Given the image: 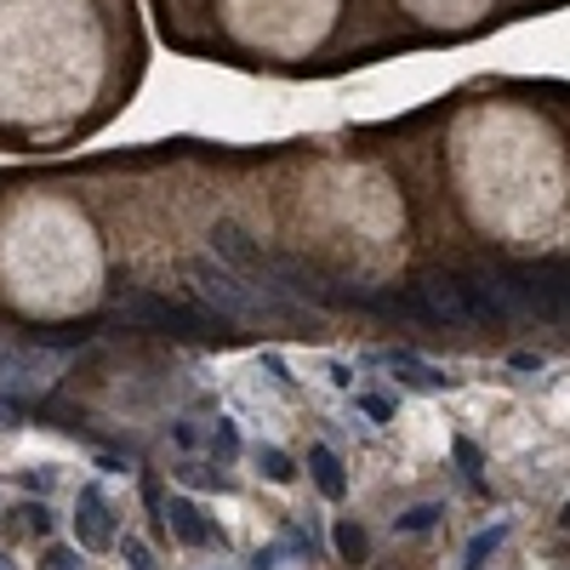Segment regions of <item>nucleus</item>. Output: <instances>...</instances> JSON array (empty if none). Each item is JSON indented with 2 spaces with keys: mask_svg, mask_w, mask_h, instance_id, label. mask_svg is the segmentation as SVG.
<instances>
[{
  "mask_svg": "<svg viewBox=\"0 0 570 570\" xmlns=\"http://www.w3.org/2000/svg\"><path fill=\"white\" fill-rule=\"evenodd\" d=\"M52 354L46 348H35V343H23V348H7L0 343V394H12V399H23L29 411H41V399L52 394Z\"/></svg>",
  "mask_w": 570,
  "mask_h": 570,
  "instance_id": "1",
  "label": "nucleus"
},
{
  "mask_svg": "<svg viewBox=\"0 0 570 570\" xmlns=\"http://www.w3.org/2000/svg\"><path fill=\"white\" fill-rule=\"evenodd\" d=\"M109 320H120V325H149V331H212V320H200L194 309H178V303H165V297H120V303L97 320V325H109Z\"/></svg>",
  "mask_w": 570,
  "mask_h": 570,
  "instance_id": "2",
  "label": "nucleus"
},
{
  "mask_svg": "<svg viewBox=\"0 0 570 570\" xmlns=\"http://www.w3.org/2000/svg\"><path fill=\"white\" fill-rule=\"evenodd\" d=\"M75 542L86 553H109L120 542V519L109 508V496L97 485H80V502H75Z\"/></svg>",
  "mask_w": 570,
  "mask_h": 570,
  "instance_id": "3",
  "label": "nucleus"
},
{
  "mask_svg": "<svg viewBox=\"0 0 570 570\" xmlns=\"http://www.w3.org/2000/svg\"><path fill=\"white\" fill-rule=\"evenodd\" d=\"M160 519L172 525V536H178V542H189V548H223V530L200 514V502H189V496H172Z\"/></svg>",
  "mask_w": 570,
  "mask_h": 570,
  "instance_id": "4",
  "label": "nucleus"
},
{
  "mask_svg": "<svg viewBox=\"0 0 570 570\" xmlns=\"http://www.w3.org/2000/svg\"><path fill=\"white\" fill-rule=\"evenodd\" d=\"M309 474H314V485H320L325 502H343L348 496V474H343V462H337V451H331V445L309 451Z\"/></svg>",
  "mask_w": 570,
  "mask_h": 570,
  "instance_id": "5",
  "label": "nucleus"
},
{
  "mask_svg": "<svg viewBox=\"0 0 570 570\" xmlns=\"http://www.w3.org/2000/svg\"><path fill=\"white\" fill-rule=\"evenodd\" d=\"M502 542H508V519H496L491 530H480L474 542L462 548V570H485V564L502 553Z\"/></svg>",
  "mask_w": 570,
  "mask_h": 570,
  "instance_id": "6",
  "label": "nucleus"
},
{
  "mask_svg": "<svg viewBox=\"0 0 570 570\" xmlns=\"http://www.w3.org/2000/svg\"><path fill=\"white\" fill-rule=\"evenodd\" d=\"M331 542H337V559H348V564H365V559H372V542H365V530L348 525V519H337Z\"/></svg>",
  "mask_w": 570,
  "mask_h": 570,
  "instance_id": "7",
  "label": "nucleus"
},
{
  "mask_svg": "<svg viewBox=\"0 0 570 570\" xmlns=\"http://www.w3.org/2000/svg\"><path fill=\"white\" fill-rule=\"evenodd\" d=\"M394 372H406V383H411V388H445V383H451L445 372H433V365H422L417 354H394Z\"/></svg>",
  "mask_w": 570,
  "mask_h": 570,
  "instance_id": "8",
  "label": "nucleus"
},
{
  "mask_svg": "<svg viewBox=\"0 0 570 570\" xmlns=\"http://www.w3.org/2000/svg\"><path fill=\"white\" fill-rule=\"evenodd\" d=\"M257 467H262L275 485H291V480H297V462H291L286 451H275V445H257Z\"/></svg>",
  "mask_w": 570,
  "mask_h": 570,
  "instance_id": "9",
  "label": "nucleus"
},
{
  "mask_svg": "<svg viewBox=\"0 0 570 570\" xmlns=\"http://www.w3.org/2000/svg\"><path fill=\"white\" fill-rule=\"evenodd\" d=\"M456 462H462L467 485H474V491H485V456H480V445H474V440H456Z\"/></svg>",
  "mask_w": 570,
  "mask_h": 570,
  "instance_id": "10",
  "label": "nucleus"
},
{
  "mask_svg": "<svg viewBox=\"0 0 570 570\" xmlns=\"http://www.w3.org/2000/svg\"><path fill=\"white\" fill-rule=\"evenodd\" d=\"M440 514H445V508H433V502H422V508H411V514H399L394 525L406 530V536H422V530H433V525H440Z\"/></svg>",
  "mask_w": 570,
  "mask_h": 570,
  "instance_id": "11",
  "label": "nucleus"
},
{
  "mask_svg": "<svg viewBox=\"0 0 570 570\" xmlns=\"http://www.w3.org/2000/svg\"><path fill=\"white\" fill-rule=\"evenodd\" d=\"M212 451H217L223 462L240 456V433H234V422H228V417H217V428H212Z\"/></svg>",
  "mask_w": 570,
  "mask_h": 570,
  "instance_id": "12",
  "label": "nucleus"
},
{
  "mask_svg": "<svg viewBox=\"0 0 570 570\" xmlns=\"http://www.w3.org/2000/svg\"><path fill=\"white\" fill-rule=\"evenodd\" d=\"M120 559H126V570H154V553H149V542H138V536L120 542Z\"/></svg>",
  "mask_w": 570,
  "mask_h": 570,
  "instance_id": "13",
  "label": "nucleus"
},
{
  "mask_svg": "<svg viewBox=\"0 0 570 570\" xmlns=\"http://www.w3.org/2000/svg\"><path fill=\"white\" fill-rule=\"evenodd\" d=\"M41 570H86V564H80L75 548H46V553H41Z\"/></svg>",
  "mask_w": 570,
  "mask_h": 570,
  "instance_id": "14",
  "label": "nucleus"
},
{
  "mask_svg": "<svg viewBox=\"0 0 570 570\" xmlns=\"http://www.w3.org/2000/svg\"><path fill=\"white\" fill-rule=\"evenodd\" d=\"M354 406H359L365 417H372V422H388V417H394V399H383V394H359Z\"/></svg>",
  "mask_w": 570,
  "mask_h": 570,
  "instance_id": "15",
  "label": "nucleus"
},
{
  "mask_svg": "<svg viewBox=\"0 0 570 570\" xmlns=\"http://www.w3.org/2000/svg\"><path fill=\"white\" fill-rule=\"evenodd\" d=\"M18 514H23V525L35 530V536H46V530H52V508H46V502H29V508H18Z\"/></svg>",
  "mask_w": 570,
  "mask_h": 570,
  "instance_id": "16",
  "label": "nucleus"
},
{
  "mask_svg": "<svg viewBox=\"0 0 570 570\" xmlns=\"http://www.w3.org/2000/svg\"><path fill=\"white\" fill-rule=\"evenodd\" d=\"M29 417V406H23V399H12V394H0V428H18Z\"/></svg>",
  "mask_w": 570,
  "mask_h": 570,
  "instance_id": "17",
  "label": "nucleus"
},
{
  "mask_svg": "<svg viewBox=\"0 0 570 570\" xmlns=\"http://www.w3.org/2000/svg\"><path fill=\"white\" fill-rule=\"evenodd\" d=\"M23 485L35 491V496H46V491H52V467H41V474H23Z\"/></svg>",
  "mask_w": 570,
  "mask_h": 570,
  "instance_id": "18",
  "label": "nucleus"
},
{
  "mask_svg": "<svg viewBox=\"0 0 570 570\" xmlns=\"http://www.w3.org/2000/svg\"><path fill=\"white\" fill-rule=\"evenodd\" d=\"M542 365H548V359H542V354H530V348H525V354H514V372H542Z\"/></svg>",
  "mask_w": 570,
  "mask_h": 570,
  "instance_id": "19",
  "label": "nucleus"
},
{
  "mask_svg": "<svg viewBox=\"0 0 570 570\" xmlns=\"http://www.w3.org/2000/svg\"><path fill=\"white\" fill-rule=\"evenodd\" d=\"M559 525H564V530H570V502H564V514H559Z\"/></svg>",
  "mask_w": 570,
  "mask_h": 570,
  "instance_id": "20",
  "label": "nucleus"
},
{
  "mask_svg": "<svg viewBox=\"0 0 570 570\" xmlns=\"http://www.w3.org/2000/svg\"><path fill=\"white\" fill-rule=\"evenodd\" d=\"M0 570H18V564H12V559H7V553H0Z\"/></svg>",
  "mask_w": 570,
  "mask_h": 570,
  "instance_id": "21",
  "label": "nucleus"
}]
</instances>
